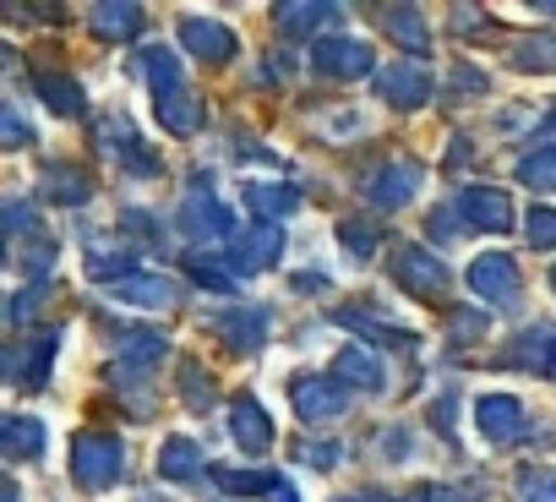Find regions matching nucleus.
Returning <instances> with one entry per match:
<instances>
[{"label":"nucleus","mask_w":556,"mask_h":502,"mask_svg":"<svg viewBox=\"0 0 556 502\" xmlns=\"http://www.w3.org/2000/svg\"><path fill=\"white\" fill-rule=\"evenodd\" d=\"M7 268L12 274H23V279H45L50 268H55V258H61V246H55V235L45 229V218L23 202V197H12L7 202Z\"/></svg>","instance_id":"nucleus-1"},{"label":"nucleus","mask_w":556,"mask_h":502,"mask_svg":"<svg viewBox=\"0 0 556 502\" xmlns=\"http://www.w3.org/2000/svg\"><path fill=\"white\" fill-rule=\"evenodd\" d=\"M126 475V442L115 431H77L72 442V480L83 491H110Z\"/></svg>","instance_id":"nucleus-2"},{"label":"nucleus","mask_w":556,"mask_h":502,"mask_svg":"<svg viewBox=\"0 0 556 502\" xmlns=\"http://www.w3.org/2000/svg\"><path fill=\"white\" fill-rule=\"evenodd\" d=\"M207 186H213V175H197L191 191H186V202H180V229H186V240H197V246L235 240V213H229V202H218Z\"/></svg>","instance_id":"nucleus-3"},{"label":"nucleus","mask_w":556,"mask_h":502,"mask_svg":"<svg viewBox=\"0 0 556 502\" xmlns=\"http://www.w3.org/2000/svg\"><path fill=\"white\" fill-rule=\"evenodd\" d=\"M312 72L317 77H333V83H355V77H371L377 72V55L366 39H350V34H323L312 45Z\"/></svg>","instance_id":"nucleus-4"},{"label":"nucleus","mask_w":556,"mask_h":502,"mask_svg":"<svg viewBox=\"0 0 556 502\" xmlns=\"http://www.w3.org/2000/svg\"><path fill=\"white\" fill-rule=\"evenodd\" d=\"M55 344H61L55 328L17 334V339L7 344V355H0V372H7V382H17V388H39L45 372H50V361H55Z\"/></svg>","instance_id":"nucleus-5"},{"label":"nucleus","mask_w":556,"mask_h":502,"mask_svg":"<svg viewBox=\"0 0 556 502\" xmlns=\"http://www.w3.org/2000/svg\"><path fill=\"white\" fill-rule=\"evenodd\" d=\"M278 263H285V229L267 224V218H256L251 229H240L229 240V268L235 274H267Z\"/></svg>","instance_id":"nucleus-6"},{"label":"nucleus","mask_w":556,"mask_h":502,"mask_svg":"<svg viewBox=\"0 0 556 502\" xmlns=\"http://www.w3.org/2000/svg\"><path fill=\"white\" fill-rule=\"evenodd\" d=\"M420 186H426V170L415 159H393V164H382V170L366 175V202L377 213H399L404 202H415Z\"/></svg>","instance_id":"nucleus-7"},{"label":"nucleus","mask_w":556,"mask_h":502,"mask_svg":"<svg viewBox=\"0 0 556 502\" xmlns=\"http://www.w3.org/2000/svg\"><path fill=\"white\" fill-rule=\"evenodd\" d=\"M393 285L420 296V301H437L447 290V268H442L437 251H426V246H399L393 251Z\"/></svg>","instance_id":"nucleus-8"},{"label":"nucleus","mask_w":556,"mask_h":502,"mask_svg":"<svg viewBox=\"0 0 556 502\" xmlns=\"http://www.w3.org/2000/svg\"><path fill=\"white\" fill-rule=\"evenodd\" d=\"M469 290H475V301H485V306H513L518 301V263L507 258V251H485V258H475L469 263Z\"/></svg>","instance_id":"nucleus-9"},{"label":"nucleus","mask_w":556,"mask_h":502,"mask_svg":"<svg viewBox=\"0 0 556 502\" xmlns=\"http://www.w3.org/2000/svg\"><path fill=\"white\" fill-rule=\"evenodd\" d=\"M99 148H104V159L126 164V170H131V175H142V180H153V175H159V164H153V153L142 148V137H137L131 115H104V121H99Z\"/></svg>","instance_id":"nucleus-10"},{"label":"nucleus","mask_w":556,"mask_h":502,"mask_svg":"<svg viewBox=\"0 0 556 502\" xmlns=\"http://www.w3.org/2000/svg\"><path fill=\"white\" fill-rule=\"evenodd\" d=\"M290 399H295V415H301L306 426L339 421V415L350 410V388H344L339 377H301V382L290 388Z\"/></svg>","instance_id":"nucleus-11"},{"label":"nucleus","mask_w":556,"mask_h":502,"mask_svg":"<svg viewBox=\"0 0 556 502\" xmlns=\"http://www.w3.org/2000/svg\"><path fill=\"white\" fill-rule=\"evenodd\" d=\"M83 263H88V279H99V285H121V279H131V274H137V240L88 235Z\"/></svg>","instance_id":"nucleus-12"},{"label":"nucleus","mask_w":556,"mask_h":502,"mask_svg":"<svg viewBox=\"0 0 556 502\" xmlns=\"http://www.w3.org/2000/svg\"><path fill=\"white\" fill-rule=\"evenodd\" d=\"M475 426H480L485 442L507 448V442H518L529 431V415H523V404L513 393H485V399H475Z\"/></svg>","instance_id":"nucleus-13"},{"label":"nucleus","mask_w":556,"mask_h":502,"mask_svg":"<svg viewBox=\"0 0 556 502\" xmlns=\"http://www.w3.org/2000/svg\"><path fill=\"white\" fill-rule=\"evenodd\" d=\"M229 437H235L240 453H251V459H262V453L273 448V415H267V404H262L256 393H235V399H229Z\"/></svg>","instance_id":"nucleus-14"},{"label":"nucleus","mask_w":556,"mask_h":502,"mask_svg":"<svg viewBox=\"0 0 556 502\" xmlns=\"http://www.w3.org/2000/svg\"><path fill=\"white\" fill-rule=\"evenodd\" d=\"M458 218H464V229H485V235H502V229H513V202L496 191V186H469V191H458Z\"/></svg>","instance_id":"nucleus-15"},{"label":"nucleus","mask_w":556,"mask_h":502,"mask_svg":"<svg viewBox=\"0 0 556 502\" xmlns=\"http://www.w3.org/2000/svg\"><path fill=\"white\" fill-rule=\"evenodd\" d=\"M431 72L426 66H388V72H377V93H382V104H393V110H420L426 99H431Z\"/></svg>","instance_id":"nucleus-16"},{"label":"nucleus","mask_w":556,"mask_h":502,"mask_svg":"<svg viewBox=\"0 0 556 502\" xmlns=\"http://www.w3.org/2000/svg\"><path fill=\"white\" fill-rule=\"evenodd\" d=\"M180 45L197 61H207V66H229L235 61V34L224 23H207V17H186L180 23Z\"/></svg>","instance_id":"nucleus-17"},{"label":"nucleus","mask_w":556,"mask_h":502,"mask_svg":"<svg viewBox=\"0 0 556 502\" xmlns=\"http://www.w3.org/2000/svg\"><path fill=\"white\" fill-rule=\"evenodd\" d=\"M50 448V426L34 421V415H7L0 421V453H7L12 464H28V459H45Z\"/></svg>","instance_id":"nucleus-18"},{"label":"nucleus","mask_w":556,"mask_h":502,"mask_svg":"<svg viewBox=\"0 0 556 502\" xmlns=\"http://www.w3.org/2000/svg\"><path fill=\"white\" fill-rule=\"evenodd\" d=\"M39 197L45 202H55V208H83L88 197H93V180H88V170H77V164H45L39 170Z\"/></svg>","instance_id":"nucleus-19"},{"label":"nucleus","mask_w":556,"mask_h":502,"mask_svg":"<svg viewBox=\"0 0 556 502\" xmlns=\"http://www.w3.org/2000/svg\"><path fill=\"white\" fill-rule=\"evenodd\" d=\"M110 296H115L121 306H142V312H169V306L180 301L175 279H164V274H131V279H121Z\"/></svg>","instance_id":"nucleus-20"},{"label":"nucleus","mask_w":556,"mask_h":502,"mask_svg":"<svg viewBox=\"0 0 556 502\" xmlns=\"http://www.w3.org/2000/svg\"><path fill=\"white\" fill-rule=\"evenodd\" d=\"M34 93L45 99L50 115H66V121L88 110V88H83L77 77H66V72H39V77H34Z\"/></svg>","instance_id":"nucleus-21"},{"label":"nucleus","mask_w":556,"mask_h":502,"mask_svg":"<svg viewBox=\"0 0 556 502\" xmlns=\"http://www.w3.org/2000/svg\"><path fill=\"white\" fill-rule=\"evenodd\" d=\"M153 110H159V126H164V131H175V137L202 131V99H197L191 88H169V93H159V99H153Z\"/></svg>","instance_id":"nucleus-22"},{"label":"nucleus","mask_w":556,"mask_h":502,"mask_svg":"<svg viewBox=\"0 0 556 502\" xmlns=\"http://www.w3.org/2000/svg\"><path fill=\"white\" fill-rule=\"evenodd\" d=\"M339 382L344 388H361V393H382L388 388V372H382V361L366 344H344L339 350Z\"/></svg>","instance_id":"nucleus-23"},{"label":"nucleus","mask_w":556,"mask_h":502,"mask_svg":"<svg viewBox=\"0 0 556 502\" xmlns=\"http://www.w3.org/2000/svg\"><path fill=\"white\" fill-rule=\"evenodd\" d=\"M218 334H224V344H229L235 355H251V350L267 344V312H262V306L229 312V317H218Z\"/></svg>","instance_id":"nucleus-24"},{"label":"nucleus","mask_w":556,"mask_h":502,"mask_svg":"<svg viewBox=\"0 0 556 502\" xmlns=\"http://www.w3.org/2000/svg\"><path fill=\"white\" fill-rule=\"evenodd\" d=\"M507 361L513 366H523V372H534V377H545V372H556V328H529V334H518V344L507 350Z\"/></svg>","instance_id":"nucleus-25"},{"label":"nucleus","mask_w":556,"mask_h":502,"mask_svg":"<svg viewBox=\"0 0 556 502\" xmlns=\"http://www.w3.org/2000/svg\"><path fill=\"white\" fill-rule=\"evenodd\" d=\"M159 475H164V480H175V486L202 480V448H197L191 437H169V442L159 448Z\"/></svg>","instance_id":"nucleus-26"},{"label":"nucleus","mask_w":556,"mask_h":502,"mask_svg":"<svg viewBox=\"0 0 556 502\" xmlns=\"http://www.w3.org/2000/svg\"><path fill=\"white\" fill-rule=\"evenodd\" d=\"M88 28L99 39H137L142 34V7H126V0H104V7L88 12Z\"/></svg>","instance_id":"nucleus-27"},{"label":"nucleus","mask_w":556,"mask_h":502,"mask_svg":"<svg viewBox=\"0 0 556 502\" xmlns=\"http://www.w3.org/2000/svg\"><path fill=\"white\" fill-rule=\"evenodd\" d=\"M245 202H251V213L256 218H285V213H295L301 208V191L295 186H262V180H245Z\"/></svg>","instance_id":"nucleus-28"},{"label":"nucleus","mask_w":556,"mask_h":502,"mask_svg":"<svg viewBox=\"0 0 556 502\" xmlns=\"http://www.w3.org/2000/svg\"><path fill=\"white\" fill-rule=\"evenodd\" d=\"M339 240H344V251H350L355 263H371L377 246H382V224L366 218V213H350V218L339 224Z\"/></svg>","instance_id":"nucleus-29"},{"label":"nucleus","mask_w":556,"mask_h":502,"mask_svg":"<svg viewBox=\"0 0 556 502\" xmlns=\"http://www.w3.org/2000/svg\"><path fill=\"white\" fill-rule=\"evenodd\" d=\"M382 23H388V34L409 50V55H426L431 50V34H426V17L415 12V7H388L382 12Z\"/></svg>","instance_id":"nucleus-30"},{"label":"nucleus","mask_w":556,"mask_h":502,"mask_svg":"<svg viewBox=\"0 0 556 502\" xmlns=\"http://www.w3.org/2000/svg\"><path fill=\"white\" fill-rule=\"evenodd\" d=\"M513 66L518 72H556V34L545 28V34H529V39H518L513 45Z\"/></svg>","instance_id":"nucleus-31"},{"label":"nucleus","mask_w":556,"mask_h":502,"mask_svg":"<svg viewBox=\"0 0 556 502\" xmlns=\"http://www.w3.org/2000/svg\"><path fill=\"white\" fill-rule=\"evenodd\" d=\"M333 17H339V7H273V23L290 39H306V34H317V23H333Z\"/></svg>","instance_id":"nucleus-32"},{"label":"nucleus","mask_w":556,"mask_h":502,"mask_svg":"<svg viewBox=\"0 0 556 502\" xmlns=\"http://www.w3.org/2000/svg\"><path fill=\"white\" fill-rule=\"evenodd\" d=\"M513 175H518L529 191H556V148H529V153L513 164Z\"/></svg>","instance_id":"nucleus-33"},{"label":"nucleus","mask_w":556,"mask_h":502,"mask_svg":"<svg viewBox=\"0 0 556 502\" xmlns=\"http://www.w3.org/2000/svg\"><path fill=\"white\" fill-rule=\"evenodd\" d=\"M180 399H186L191 410H213V404H218V382H213L197 361H180Z\"/></svg>","instance_id":"nucleus-34"},{"label":"nucleus","mask_w":556,"mask_h":502,"mask_svg":"<svg viewBox=\"0 0 556 502\" xmlns=\"http://www.w3.org/2000/svg\"><path fill=\"white\" fill-rule=\"evenodd\" d=\"M523 240H529L534 251H556V208L534 202V208L523 213Z\"/></svg>","instance_id":"nucleus-35"},{"label":"nucleus","mask_w":556,"mask_h":502,"mask_svg":"<svg viewBox=\"0 0 556 502\" xmlns=\"http://www.w3.org/2000/svg\"><path fill=\"white\" fill-rule=\"evenodd\" d=\"M186 274H191L202 290H213V296H235V274H224L218 263H207L202 251H191V258H186Z\"/></svg>","instance_id":"nucleus-36"},{"label":"nucleus","mask_w":556,"mask_h":502,"mask_svg":"<svg viewBox=\"0 0 556 502\" xmlns=\"http://www.w3.org/2000/svg\"><path fill=\"white\" fill-rule=\"evenodd\" d=\"M480 334H485V312L480 306H453L447 312V339L453 344H475Z\"/></svg>","instance_id":"nucleus-37"},{"label":"nucleus","mask_w":556,"mask_h":502,"mask_svg":"<svg viewBox=\"0 0 556 502\" xmlns=\"http://www.w3.org/2000/svg\"><path fill=\"white\" fill-rule=\"evenodd\" d=\"M213 480L224 491H267L273 486V469H213Z\"/></svg>","instance_id":"nucleus-38"},{"label":"nucleus","mask_w":556,"mask_h":502,"mask_svg":"<svg viewBox=\"0 0 556 502\" xmlns=\"http://www.w3.org/2000/svg\"><path fill=\"white\" fill-rule=\"evenodd\" d=\"M50 296H55L50 285H28L23 296H12V306H7V317H12V328H23V323H28V317H34V312H39V306H45Z\"/></svg>","instance_id":"nucleus-39"},{"label":"nucleus","mask_w":556,"mask_h":502,"mask_svg":"<svg viewBox=\"0 0 556 502\" xmlns=\"http://www.w3.org/2000/svg\"><path fill=\"white\" fill-rule=\"evenodd\" d=\"M34 142V126L23 121V110H0V148H28Z\"/></svg>","instance_id":"nucleus-40"},{"label":"nucleus","mask_w":556,"mask_h":502,"mask_svg":"<svg viewBox=\"0 0 556 502\" xmlns=\"http://www.w3.org/2000/svg\"><path fill=\"white\" fill-rule=\"evenodd\" d=\"M295 459H301V464H312V469H339L344 448H339V442H301V448H295Z\"/></svg>","instance_id":"nucleus-41"},{"label":"nucleus","mask_w":556,"mask_h":502,"mask_svg":"<svg viewBox=\"0 0 556 502\" xmlns=\"http://www.w3.org/2000/svg\"><path fill=\"white\" fill-rule=\"evenodd\" d=\"M426 229H431L437 240H453V235L464 229V218H458V208H453V202H442V208H437V213L426 218Z\"/></svg>","instance_id":"nucleus-42"},{"label":"nucleus","mask_w":556,"mask_h":502,"mask_svg":"<svg viewBox=\"0 0 556 502\" xmlns=\"http://www.w3.org/2000/svg\"><path fill=\"white\" fill-rule=\"evenodd\" d=\"M126 229H137L142 240H159V235H164V224H159L153 213H142V208H126Z\"/></svg>","instance_id":"nucleus-43"},{"label":"nucleus","mask_w":556,"mask_h":502,"mask_svg":"<svg viewBox=\"0 0 556 502\" xmlns=\"http://www.w3.org/2000/svg\"><path fill=\"white\" fill-rule=\"evenodd\" d=\"M267 502H301V497H295V486H290L285 475H273V486H267Z\"/></svg>","instance_id":"nucleus-44"},{"label":"nucleus","mask_w":556,"mask_h":502,"mask_svg":"<svg viewBox=\"0 0 556 502\" xmlns=\"http://www.w3.org/2000/svg\"><path fill=\"white\" fill-rule=\"evenodd\" d=\"M529 502H556V480H545V486H529Z\"/></svg>","instance_id":"nucleus-45"},{"label":"nucleus","mask_w":556,"mask_h":502,"mask_svg":"<svg viewBox=\"0 0 556 502\" xmlns=\"http://www.w3.org/2000/svg\"><path fill=\"white\" fill-rule=\"evenodd\" d=\"M333 502H388L382 491H361V497H333Z\"/></svg>","instance_id":"nucleus-46"},{"label":"nucleus","mask_w":556,"mask_h":502,"mask_svg":"<svg viewBox=\"0 0 556 502\" xmlns=\"http://www.w3.org/2000/svg\"><path fill=\"white\" fill-rule=\"evenodd\" d=\"M551 290H556V268H551Z\"/></svg>","instance_id":"nucleus-47"}]
</instances>
